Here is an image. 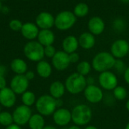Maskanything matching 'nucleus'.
Masks as SVG:
<instances>
[{
    "label": "nucleus",
    "instance_id": "1",
    "mask_svg": "<svg viewBox=\"0 0 129 129\" xmlns=\"http://www.w3.org/2000/svg\"><path fill=\"white\" fill-rule=\"evenodd\" d=\"M116 59L110 52H101L96 54L93 58L91 66L94 71L102 73L113 68Z\"/></svg>",
    "mask_w": 129,
    "mask_h": 129
},
{
    "label": "nucleus",
    "instance_id": "2",
    "mask_svg": "<svg viewBox=\"0 0 129 129\" xmlns=\"http://www.w3.org/2000/svg\"><path fill=\"white\" fill-rule=\"evenodd\" d=\"M73 122L78 126L87 125L92 119L93 113L91 109L85 104L76 105L71 111Z\"/></svg>",
    "mask_w": 129,
    "mask_h": 129
},
{
    "label": "nucleus",
    "instance_id": "3",
    "mask_svg": "<svg viewBox=\"0 0 129 129\" xmlns=\"http://www.w3.org/2000/svg\"><path fill=\"white\" fill-rule=\"evenodd\" d=\"M64 85L67 91L71 94L76 95L83 92L88 84L85 77L77 72H74L67 78Z\"/></svg>",
    "mask_w": 129,
    "mask_h": 129
},
{
    "label": "nucleus",
    "instance_id": "4",
    "mask_svg": "<svg viewBox=\"0 0 129 129\" xmlns=\"http://www.w3.org/2000/svg\"><path fill=\"white\" fill-rule=\"evenodd\" d=\"M36 109L38 113L43 116L53 115L57 109L56 99L52 97L51 95H42L36 100Z\"/></svg>",
    "mask_w": 129,
    "mask_h": 129
},
{
    "label": "nucleus",
    "instance_id": "5",
    "mask_svg": "<svg viewBox=\"0 0 129 129\" xmlns=\"http://www.w3.org/2000/svg\"><path fill=\"white\" fill-rule=\"evenodd\" d=\"M23 53L25 56L32 62H40L45 56L44 46L38 41L31 40L26 43L23 47Z\"/></svg>",
    "mask_w": 129,
    "mask_h": 129
},
{
    "label": "nucleus",
    "instance_id": "6",
    "mask_svg": "<svg viewBox=\"0 0 129 129\" xmlns=\"http://www.w3.org/2000/svg\"><path fill=\"white\" fill-rule=\"evenodd\" d=\"M76 22V17L70 11L60 12L55 17L54 25L60 30H67L70 29Z\"/></svg>",
    "mask_w": 129,
    "mask_h": 129
},
{
    "label": "nucleus",
    "instance_id": "7",
    "mask_svg": "<svg viewBox=\"0 0 129 129\" xmlns=\"http://www.w3.org/2000/svg\"><path fill=\"white\" fill-rule=\"evenodd\" d=\"M32 115L33 113L30 107L23 104L17 106L12 113L14 123L19 126L25 125L28 124Z\"/></svg>",
    "mask_w": 129,
    "mask_h": 129
},
{
    "label": "nucleus",
    "instance_id": "8",
    "mask_svg": "<svg viewBox=\"0 0 129 129\" xmlns=\"http://www.w3.org/2000/svg\"><path fill=\"white\" fill-rule=\"evenodd\" d=\"M98 82L101 88L105 90H113L118 86V78L116 74L110 71L100 73Z\"/></svg>",
    "mask_w": 129,
    "mask_h": 129
},
{
    "label": "nucleus",
    "instance_id": "9",
    "mask_svg": "<svg viewBox=\"0 0 129 129\" xmlns=\"http://www.w3.org/2000/svg\"><path fill=\"white\" fill-rule=\"evenodd\" d=\"M129 52V43L124 39L115 40L110 48V53L116 59H122Z\"/></svg>",
    "mask_w": 129,
    "mask_h": 129
},
{
    "label": "nucleus",
    "instance_id": "10",
    "mask_svg": "<svg viewBox=\"0 0 129 129\" xmlns=\"http://www.w3.org/2000/svg\"><path fill=\"white\" fill-rule=\"evenodd\" d=\"M83 93L85 100L91 103H98L104 99L103 90L95 84L87 85Z\"/></svg>",
    "mask_w": 129,
    "mask_h": 129
},
{
    "label": "nucleus",
    "instance_id": "11",
    "mask_svg": "<svg viewBox=\"0 0 129 129\" xmlns=\"http://www.w3.org/2000/svg\"><path fill=\"white\" fill-rule=\"evenodd\" d=\"M29 81L24 75H16L13 77L10 83V88L16 94H23L29 87Z\"/></svg>",
    "mask_w": 129,
    "mask_h": 129
},
{
    "label": "nucleus",
    "instance_id": "12",
    "mask_svg": "<svg viewBox=\"0 0 129 129\" xmlns=\"http://www.w3.org/2000/svg\"><path fill=\"white\" fill-rule=\"evenodd\" d=\"M53 67L60 71L66 70L70 65L69 54L64 51H57L54 57L51 59Z\"/></svg>",
    "mask_w": 129,
    "mask_h": 129
},
{
    "label": "nucleus",
    "instance_id": "13",
    "mask_svg": "<svg viewBox=\"0 0 129 129\" xmlns=\"http://www.w3.org/2000/svg\"><path fill=\"white\" fill-rule=\"evenodd\" d=\"M53 120L58 126H66L72 121L71 112L66 108L57 109L53 114Z\"/></svg>",
    "mask_w": 129,
    "mask_h": 129
},
{
    "label": "nucleus",
    "instance_id": "14",
    "mask_svg": "<svg viewBox=\"0 0 129 129\" xmlns=\"http://www.w3.org/2000/svg\"><path fill=\"white\" fill-rule=\"evenodd\" d=\"M55 18L54 16L47 11L39 13L36 17V24L41 30H50L54 25Z\"/></svg>",
    "mask_w": 129,
    "mask_h": 129
},
{
    "label": "nucleus",
    "instance_id": "15",
    "mask_svg": "<svg viewBox=\"0 0 129 129\" xmlns=\"http://www.w3.org/2000/svg\"><path fill=\"white\" fill-rule=\"evenodd\" d=\"M16 94L10 88L5 87L0 90V105L5 108H11L16 103Z\"/></svg>",
    "mask_w": 129,
    "mask_h": 129
},
{
    "label": "nucleus",
    "instance_id": "16",
    "mask_svg": "<svg viewBox=\"0 0 129 129\" xmlns=\"http://www.w3.org/2000/svg\"><path fill=\"white\" fill-rule=\"evenodd\" d=\"M88 30L94 36L101 35L105 29V23L99 17H93L88 21Z\"/></svg>",
    "mask_w": 129,
    "mask_h": 129
},
{
    "label": "nucleus",
    "instance_id": "17",
    "mask_svg": "<svg viewBox=\"0 0 129 129\" xmlns=\"http://www.w3.org/2000/svg\"><path fill=\"white\" fill-rule=\"evenodd\" d=\"M20 32L22 36L26 39L29 40H33L38 36L39 30L36 24L31 22H26L23 24Z\"/></svg>",
    "mask_w": 129,
    "mask_h": 129
},
{
    "label": "nucleus",
    "instance_id": "18",
    "mask_svg": "<svg viewBox=\"0 0 129 129\" xmlns=\"http://www.w3.org/2000/svg\"><path fill=\"white\" fill-rule=\"evenodd\" d=\"M79 45L84 49H92L96 43V40L94 36L90 32H85L82 33L79 39Z\"/></svg>",
    "mask_w": 129,
    "mask_h": 129
},
{
    "label": "nucleus",
    "instance_id": "19",
    "mask_svg": "<svg viewBox=\"0 0 129 129\" xmlns=\"http://www.w3.org/2000/svg\"><path fill=\"white\" fill-rule=\"evenodd\" d=\"M79 45V40L78 39L74 36H67L65 37L62 43V47L63 51L67 52V54H70L73 52H76L78 49Z\"/></svg>",
    "mask_w": 129,
    "mask_h": 129
},
{
    "label": "nucleus",
    "instance_id": "20",
    "mask_svg": "<svg viewBox=\"0 0 129 129\" xmlns=\"http://www.w3.org/2000/svg\"><path fill=\"white\" fill-rule=\"evenodd\" d=\"M37 39L38 42L45 47L54 43L55 40V36L51 30H41L39 32Z\"/></svg>",
    "mask_w": 129,
    "mask_h": 129
},
{
    "label": "nucleus",
    "instance_id": "21",
    "mask_svg": "<svg viewBox=\"0 0 129 129\" xmlns=\"http://www.w3.org/2000/svg\"><path fill=\"white\" fill-rule=\"evenodd\" d=\"M50 95L54 99H61V97L65 94L66 87L63 83L59 81H54L51 84L49 87Z\"/></svg>",
    "mask_w": 129,
    "mask_h": 129
},
{
    "label": "nucleus",
    "instance_id": "22",
    "mask_svg": "<svg viewBox=\"0 0 129 129\" xmlns=\"http://www.w3.org/2000/svg\"><path fill=\"white\" fill-rule=\"evenodd\" d=\"M36 73L42 78H48L52 73V66L49 62L45 60H42L37 62Z\"/></svg>",
    "mask_w": 129,
    "mask_h": 129
},
{
    "label": "nucleus",
    "instance_id": "23",
    "mask_svg": "<svg viewBox=\"0 0 129 129\" xmlns=\"http://www.w3.org/2000/svg\"><path fill=\"white\" fill-rule=\"evenodd\" d=\"M11 69L16 75H25L27 71L28 66L26 62L22 59H14L11 62Z\"/></svg>",
    "mask_w": 129,
    "mask_h": 129
},
{
    "label": "nucleus",
    "instance_id": "24",
    "mask_svg": "<svg viewBox=\"0 0 129 129\" xmlns=\"http://www.w3.org/2000/svg\"><path fill=\"white\" fill-rule=\"evenodd\" d=\"M45 119L43 116L39 113L33 114L29 122V127L30 129H43L45 128Z\"/></svg>",
    "mask_w": 129,
    "mask_h": 129
},
{
    "label": "nucleus",
    "instance_id": "25",
    "mask_svg": "<svg viewBox=\"0 0 129 129\" xmlns=\"http://www.w3.org/2000/svg\"><path fill=\"white\" fill-rule=\"evenodd\" d=\"M89 11L88 5L85 2H79L78 3L73 10V14L77 17H85Z\"/></svg>",
    "mask_w": 129,
    "mask_h": 129
},
{
    "label": "nucleus",
    "instance_id": "26",
    "mask_svg": "<svg viewBox=\"0 0 129 129\" xmlns=\"http://www.w3.org/2000/svg\"><path fill=\"white\" fill-rule=\"evenodd\" d=\"M21 100H22V103L23 105L30 107L36 103V97L33 92H32L30 90H26V92H24L22 94Z\"/></svg>",
    "mask_w": 129,
    "mask_h": 129
},
{
    "label": "nucleus",
    "instance_id": "27",
    "mask_svg": "<svg viewBox=\"0 0 129 129\" xmlns=\"http://www.w3.org/2000/svg\"><path fill=\"white\" fill-rule=\"evenodd\" d=\"M91 69H92L91 64H90L88 61L79 62L76 66L77 73H79V75H81L84 77L88 75L89 73L91 72Z\"/></svg>",
    "mask_w": 129,
    "mask_h": 129
},
{
    "label": "nucleus",
    "instance_id": "28",
    "mask_svg": "<svg viewBox=\"0 0 129 129\" xmlns=\"http://www.w3.org/2000/svg\"><path fill=\"white\" fill-rule=\"evenodd\" d=\"M113 97L116 100L122 101L125 100L128 97V91L125 87L122 86H117L113 90Z\"/></svg>",
    "mask_w": 129,
    "mask_h": 129
},
{
    "label": "nucleus",
    "instance_id": "29",
    "mask_svg": "<svg viewBox=\"0 0 129 129\" xmlns=\"http://www.w3.org/2000/svg\"><path fill=\"white\" fill-rule=\"evenodd\" d=\"M12 124H14L12 114L7 111L1 112L0 113V125L6 128Z\"/></svg>",
    "mask_w": 129,
    "mask_h": 129
},
{
    "label": "nucleus",
    "instance_id": "30",
    "mask_svg": "<svg viewBox=\"0 0 129 129\" xmlns=\"http://www.w3.org/2000/svg\"><path fill=\"white\" fill-rule=\"evenodd\" d=\"M126 26H127V24H126L125 20L121 17L116 18L113 22V30L118 33L124 32L126 29Z\"/></svg>",
    "mask_w": 129,
    "mask_h": 129
},
{
    "label": "nucleus",
    "instance_id": "31",
    "mask_svg": "<svg viewBox=\"0 0 129 129\" xmlns=\"http://www.w3.org/2000/svg\"><path fill=\"white\" fill-rule=\"evenodd\" d=\"M113 68L118 73H119V74H124L125 71L127 68V66L125 65V64L124 63V62L122 59H116V62H115V65H114Z\"/></svg>",
    "mask_w": 129,
    "mask_h": 129
},
{
    "label": "nucleus",
    "instance_id": "32",
    "mask_svg": "<svg viewBox=\"0 0 129 129\" xmlns=\"http://www.w3.org/2000/svg\"><path fill=\"white\" fill-rule=\"evenodd\" d=\"M23 23L17 19H13L9 22V27L14 31H20L23 27Z\"/></svg>",
    "mask_w": 129,
    "mask_h": 129
},
{
    "label": "nucleus",
    "instance_id": "33",
    "mask_svg": "<svg viewBox=\"0 0 129 129\" xmlns=\"http://www.w3.org/2000/svg\"><path fill=\"white\" fill-rule=\"evenodd\" d=\"M57 51L54 46H53V45H50V46H47L44 47V53H45V56L48 57V58H53L54 56L56 54Z\"/></svg>",
    "mask_w": 129,
    "mask_h": 129
},
{
    "label": "nucleus",
    "instance_id": "34",
    "mask_svg": "<svg viewBox=\"0 0 129 129\" xmlns=\"http://www.w3.org/2000/svg\"><path fill=\"white\" fill-rule=\"evenodd\" d=\"M69 59H70V64L77 63L79 61V59H80L79 54L78 52H76L70 53V54H69Z\"/></svg>",
    "mask_w": 129,
    "mask_h": 129
},
{
    "label": "nucleus",
    "instance_id": "35",
    "mask_svg": "<svg viewBox=\"0 0 129 129\" xmlns=\"http://www.w3.org/2000/svg\"><path fill=\"white\" fill-rule=\"evenodd\" d=\"M24 75L26 76V78H27L28 81H31V80L34 79V78H35V73L33 71H27Z\"/></svg>",
    "mask_w": 129,
    "mask_h": 129
},
{
    "label": "nucleus",
    "instance_id": "36",
    "mask_svg": "<svg viewBox=\"0 0 129 129\" xmlns=\"http://www.w3.org/2000/svg\"><path fill=\"white\" fill-rule=\"evenodd\" d=\"M6 80L5 76H0V90L6 87Z\"/></svg>",
    "mask_w": 129,
    "mask_h": 129
},
{
    "label": "nucleus",
    "instance_id": "37",
    "mask_svg": "<svg viewBox=\"0 0 129 129\" xmlns=\"http://www.w3.org/2000/svg\"><path fill=\"white\" fill-rule=\"evenodd\" d=\"M123 75H124V79H125V82L129 85V66L127 67V68L125 71Z\"/></svg>",
    "mask_w": 129,
    "mask_h": 129
},
{
    "label": "nucleus",
    "instance_id": "38",
    "mask_svg": "<svg viewBox=\"0 0 129 129\" xmlns=\"http://www.w3.org/2000/svg\"><path fill=\"white\" fill-rule=\"evenodd\" d=\"M6 71H7L6 68L4 65H0V76H5Z\"/></svg>",
    "mask_w": 129,
    "mask_h": 129
},
{
    "label": "nucleus",
    "instance_id": "39",
    "mask_svg": "<svg viewBox=\"0 0 129 129\" xmlns=\"http://www.w3.org/2000/svg\"><path fill=\"white\" fill-rule=\"evenodd\" d=\"M86 81H87V84L88 85H92V84H94V78H92V77H88L86 78Z\"/></svg>",
    "mask_w": 129,
    "mask_h": 129
},
{
    "label": "nucleus",
    "instance_id": "40",
    "mask_svg": "<svg viewBox=\"0 0 129 129\" xmlns=\"http://www.w3.org/2000/svg\"><path fill=\"white\" fill-rule=\"evenodd\" d=\"M5 129H22L20 128V126H19V125H16V124H12V125H9V126H8V127H6Z\"/></svg>",
    "mask_w": 129,
    "mask_h": 129
},
{
    "label": "nucleus",
    "instance_id": "41",
    "mask_svg": "<svg viewBox=\"0 0 129 129\" xmlns=\"http://www.w3.org/2000/svg\"><path fill=\"white\" fill-rule=\"evenodd\" d=\"M56 103H57V109L62 108V106L63 105V101L61 99H57V100H56Z\"/></svg>",
    "mask_w": 129,
    "mask_h": 129
},
{
    "label": "nucleus",
    "instance_id": "42",
    "mask_svg": "<svg viewBox=\"0 0 129 129\" xmlns=\"http://www.w3.org/2000/svg\"><path fill=\"white\" fill-rule=\"evenodd\" d=\"M67 129H81V128L79 126H78V125H72V126L69 127Z\"/></svg>",
    "mask_w": 129,
    "mask_h": 129
},
{
    "label": "nucleus",
    "instance_id": "43",
    "mask_svg": "<svg viewBox=\"0 0 129 129\" xmlns=\"http://www.w3.org/2000/svg\"><path fill=\"white\" fill-rule=\"evenodd\" d=\"M84 129H98L96 126L94 125H88L87 127H85Z\"/></svg>",
    "mask_w": 129,
    "mask_h": 129
},
{
    "label": "nucleus",
    "instance_id": "44",
    "mask_svg": "<svg viewBox=\"0 0 129 129\" xmlns=\"http://www.w3.org/2000/svg\"><path fill=\"white\" fill-rule=\"evenodd\" d=\"M43 129H57V128L54 127V126H51V125H48V126H45V128Z\"/></svg>",
    "mask_w": 129,
    "mask_h": 129
},
{
    "label": "nucleus",
    "instance_id": "45",
    "mask_svg": "<svg viewBox=\"0 0 129 129\" xmlns=\"http://www.w3.org/2000/svg\"><path fill=\"white\" fill-rule=\"evenodd\" d=\"M125 107H126V109L129 112V99L127 100L126 102V105H125Z\"/></svg>",
    "mask_w": 129,
    "mask_h": 129
},
{
    "label": "nucleus",
    "instance_id": "46",
    "mask_svg": "<svg viewBox=\"0 0 129 129\" xmlns=\"http://www.w3.org/2000/svg\"><path fill=\"white\" fill-rule=\"evenodd\" d=\"M122 2H124V3H128L129 2V0H121Z\"/></svg>",
    "mask_w": 129,
    "mask_h": 129
},
{
    "label": "nucleus",
    "instance_id": "47",
    "mask_svg": "<svg viewBox=\"0 0 129 129\" xmlns=\"http://www.w3.org/2000/svg\"><path fill=\"white\" fill-rule=\"evenodd\" d=\"M125 129H129V122L127 123V125H126V126H125Z\"/></svg>",
    "mask_w": 129,
    "mask_h": 129
},
{
    "label": "nucleus",
    "instance_id": "48",
    "mask_svg": "<svg viewBox=\"0 0 129 129\" xmlns=\"http://www.w3.org/2000/svg\"><path fill=\"white\" fill-rule=\"evenodd\" d=\"M2 9V4H1V1H0V11Z\"/></svg>",
    "mask_w": 129,
    "mask_h": 129
},
{
    "label": "nucleus",
    "instance_id": "49",
    "mask_svg": "<svg viewBox=\"0 0 129 129\" xmlns=\"http://www.w3.org/2000/svg\"><path fill=\"white\" fill-rule=\"evenodd\" d=\"M2 111H1V105H0V113H1Z\"/></svg>",
    "mask_w": 129,
    "mask_h": 129
},
{
    "label": "nucleus",
    "instance_id": "50",
    "mask_svg": "<svg viewBox=\"0 0 129 129\" xmlns=\"http://www.w3.org/2000/svg\"><path fill=\"white\" fill-rule=\"evenodd\" d=\"M0 1H1V0H0Z\"/></svg>",
    "mask_w": 129,
    "mask_h": 129
}]
</instances>
